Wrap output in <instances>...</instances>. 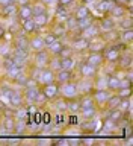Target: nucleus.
Listing matches in <instances>:
<instances>
[{
  "mask_svg": "<svg viewBox=\"0 0 133 146\" xmlns=\"http://www.w3.org/2000/svg\"><path fill=\"white\" fill-rule=\"evenodd\" d=\"M59 96H62V98H65V99H71V98L79 96L77 84L76 82L68 81V82H65V84H62V87L59 85Z\"/></svg>",
  "mask_w": 133,
  "mask_h": 146,
  "instance_id": "1",
  "label": "nucleus"
},
{
  "mask_svg": "<svg viewBox=\"0 0 133 146\" xmlns=\"http://www.w3.org/2000/svg\"><path fill=\"white\" fill-rule=\"evenodd\" d=\"M41 98H43V93H41L39 87H32V88H24V93H23V99L26 100L29 105L38 104Z\"/></svg>",
  "mask_w": 133,
  "mask_h": 146,
  "instance_id": "2",
  "label": "nucleus"
},
{
  "mask_svg": "<svg viewBox=\"0 0 133 146\" xmlns=\"http://www.w3.org/2000/svg\"><path fill=\"white\" fill-rule=\"evenodd\" d=\"M41 93H43L44 99H56L59 96V84L56 81L50 82V84H44L41 88Z\"/></svg>",
  "mask_w": 133,
  "mask_h": 146,
  "instance_id": "3",
  "label": "nucleus"
},
{
  "mask_svg": "<svg viewBox=\"0 0 133 146\" xmlns=\"http://www.w3.org/2000/svg\"><path fill=\"white\" fill-rule=\"evenodd\" d=\"M102 55H103V59H106V61H109V62H115V61H118V58L121 56L120 46H111V47H104Z\"/></svg>",
  "mask_w": 133,
  "mask_h": 146,
  "instance_id": "4",
  "label": "nucleus"
},
{
  "mask_svg": "<svg viewBox=\"0 0 133 146\" xmlns=\"http://www.w3.org/2000/svg\"><path fill=\"white\" fill-rule=\"evenodd\" d=\"M111 90H107V88H97V91L94 93V104H97V105H106L107 102V99L111 98Z\"/></svg>",
  "mask_w": 133,
  "mask_h": 146,
  "instance_id": "5",
  "label": "nucleus"
},
{
  "mask_svg": "<svg viewBox=\"0 0 133 146\" xmlns=\"http://www.w3.org/2000/svg\"><path fill=\"white\" fill-rule=\"evenodd\" d=\"M79 72H80L82 78L92 79V78H95V75H97V67L91 66V64H88V62H83V64H80Z\"/></svg>",
  "mask_w": 133,
  "mask_h": 146,
  "instance_id": "6",
  "label": "nucleus"
},
{
  "mask_svg": "<svg viewBox=\"0 0 133 146\" xmlns=\"http://www.w3.org/2000/svg\"><path fill=\"white\" fill-rule=\"evenodd\" d=\"M48 61H50V53L47 52V50H39V52H36L35 55V62H36V67H47L48 66Z\"/></svg>",
  "mask_w": 133,
  "mask_h": 146,
  "instance_id": "7",
  "label": "nucleus"
},
{
  "mask_svg": "<svg viewBox=\"0 0 133 146\" xmlns=\"http://www.w3.org/2000/svg\"><path fill=\"white\" fill-rule=\"evenodd\" d=\"M6 96L9 98V102H11V105H14V107H17V108L20 107L23 102H24V99H23V93H21V91H18V90L11 88Z\"/></svg>",
  "mask_w": 133,
  "mask_h": 146,
  "instance_id": "8",
  "label": "nucleus"
},
{
  "mask_svg": "<svg viewBox=\"0 0 133 146\" xmlns=\"http://www.w3.org/2000/svg\"><path fill=\"white\" fill-rule=\"evenodd\" d=\"M71 79H73V73L71 72L64 70V68H59L58 72H54V81H56L59 85L65 84V82L71 81Z\"/></svg>",
  "mask_w": 133,
  "mask_h": 146,
  "instance_id": "9",
  "label": "nucleus"
},
{
  "mask_svg": "<svg viewBox=\"0 0 133 146\" xmlns=\"http://www.w3.org/2000/svg\"><path fill=\"white\" fill-rule=\"evenodd\" d=\"M103 55H102V52H91L88 56H86V61L85 62H88V64H91V66H94V67H100L103 64Z\"/></svg>",
  "mask_w": 133,
  "mask_h": 146,
  "instance_id": "10",
  "label": "nucleus"
},
{
  "mask_svg": "<svg viewBox=\"0 0 133 146\" xmlns=\"http://www.w3.org/2000/svg\"><path fill=\"white\" fill-rule=\"evenodd\" d=\"M98 32H100V29H98V25H95V23H92V25H89L86 29H83L80 32V35L83 36V38H86V40H89V38H97L98 36Z\"/></svg>",
  "mask_w": 133,
  "mask_h": 146,
  "instance_id": "11",
  "label": "nucleus"
},
{
  "mask_svg": "<svg viewBox=\"0 0 133 146\" xmlns=\"http://www.w3.org/2000/svg\"><path fill=\"white\" fill-rule=\"evenodd\" d=\"M77 84V90H79V94H86L92 90V81L88 79V78H82V81L76 82Z\"/></svg>",
  "mask_w": 133,
  "mask_h": 146,
  "instance_id": "12",
  "label": "nucleus"
},
{
  "mask_svg": "<svg viewBox=\"0 0 133 146\" xmlns=\"http://www.w3.org/2000/svg\"><path fill=\"white\" fill-rule=\"evenodd\" d=\"M50 82H54V72L48 67H44L43 72H41V78H39V84H50Z\"/></svg>",
  "mask_w": 133,
  "mask_h": 146,
  "instance_id": "13",
  "label": "nucleus"
},
{
  "mask_svg": "<svg viewBox=\"0 0 133 146\" xmlns=\"http://www.w3.org/2000/svg\"><path fill=\"white\" fill-rule=\"evenodd\" d=\"M17 14H18V17L21 18V20H27V18H32L33 17V12H32V6L30 5H20L17 9Z\"/></svg>",
  "mask_w": 133,
  "mask_h": 146,
  "instance_id": "14",
  "label": "nucleus"
},
{
  "mask_svg": "<svg viewBox=\"0 0 133 146\" xmlns=\"http://www.w3.org/2000/svg\"><path fill=\"white\" fill-rule=\"evenodd\" d=\"M29 47L35 52H39V50H44L45 49V43H44V38L43 36H33L30 41H29Z\"/></svg>",
  "mask_w": 133,
  "mask_h": 146,
  "instance_id": "15",
  "label": "nucleus"
},
{
  "mask_svg": "<svg viewBox=\"0 0 133 146\" xmlns=\"http://www.w3.org/2000/svg\"><path fill=\"white\" fill-rule=\"evenodd\" d=\"M88 46H89L88 40L83 38L82 35L76 36L74 41H73V50H86V49H88Z\"/></svg>",
  "mask_w": 133,
  "mask_h": 146,
  "instance_id": "16",
  "label": "nucleus"
},
{
  "mask_svg": "<svg viewBox=\"0 0 133 146\" xmlns=\"http://www.w3.org/2000/svg\"><path fill=\"white\" fill-rule=\"evenodd\" d=\"M76 59L73 56H67V58H61V68L64 70H68V72H73L76 67Z\"/></svg>",
  "mask_w": 133,
  "mask_h": 146,
  "instance_id": "17",
  "label": "nucleus"
},
{
  "mask_svg": "<svg viewBox=\"0 0 133 146\" xmlns=\"http://www.w3.org/2000/svg\"><path fill=\"white\" fill-rule=\"evenodd\" d=\"M47 47H48V50H47L48 53L54 55V56H59V53H61L64 44H62V41H59V38H58V40H54L50 46H47Z\"/></svg>",
  "mask_w": 133,
  "mask_h": 146,
  "instance_id": "18",
  "label": "nucleus"
},
{
  "mask_svg": "<svg viewBox=\"0 0 133 146\" xmlns=\"http://www.w3.org/2000/svg\"><path fill=\"white\" fill-rule=\"evenodd\" d=\"M113 0H100V2L97 3V11L103 12V14H107L109 11H111V8L113 6Z\"/></svg>",
  "mask_w": 133,
  "mask_h": 146,
  "instance_id": "19",
  "label": "nucleus"
},
{
  "mask_svg": "<svg viewBox=\"0 0 133 146\" xmlns=\"http://www.w3.org/2000/svg\"><path fill=\"white\" fill-rule=\"evenodd\" d=\"M111 15L112 17H115V18H121V17H124V12H126V9H124V5H118V3H113V6L111 8Z\"/></svg>",
  "mask_w": 133,
  "mask_h": 146,
  "instance_id": "20",
  "label": "nucleus"
},
{
  "mask_svg": "<svg viewBox=\"0 0 133 146\" xmlns=\"http://www.w3.org/2000/svg\"><path fill=\"white\" fill-rule=\"evenodd\" d=\"M2 125L6 131H14V125H15V117H14V114H6V116L3 117Z\"/></svg>",
  "mask_w": 133,
  "mask_h": 146,
  "instance_id": "21",
  "label": "nucleus"
},
{
  "mask_svg": "<svg viewBox=\"0 0 133 146\" xmlns=\"http://www.w3.org/2000/svg\"><path fill=\"white\" fill-rule=\"evenodd\" d=\"M67 110L70 111H79L80 110V98L76 96V98H71V99H67Z\"/></svg>",
  "mask_w": 133,
  "mask_h": 146,
  "instance_id": "22",
  "label": "nucleus"
},
{
  "mask_svg": "<svg viewBox=\"0 0 133 146\" xmlns=\"http://www.w3.org/2000/svg\"><path fill=\"white\" fill-rule=\"evenodd\" d=\"M33 18V23H35V26H36V29H39V27H44L45 25H47V21H48V18H47V14H38V15H33L32 17Z\"/></svg>",
  "mask_w": 133,
  "mask_h": 146,
  "instance_id": "23",
  "label": "nucleus"
},
{
  "mask_svg": "<svg viewBox=\"0 0 133 146\" xmlns=\"http://www.w3.org/2000/svg\"><path fill=\"white\" fill-rule=\"evenodd\" d=\"M21 21H23V32H26V34H32V32L36 31L33 18H27V20H21Z\"/></svg>",
  "mask_w": 133,
  "mask_h": 146,
  "instance_id": "24",
  "label": "nucleus"
},
{
  "mask_svg": "<svg viewBox=\"0 0 133 146\" xmlns=\"http://www.w3.org/2000/svg\"><path fill=\"white\" fill-rule=\"evenodd\" d=\"M89 15V9L85 6V5H80V6L76 8V12H74V18L76 20H80V18H85Z\"/></svg>",
  "mask_w": 133,
  "mask_h": 146,
  "instance_id": "25",
  "label": "nucleus"
},
{
  "mask_svg": "<svg viewBox=\"0 0 133 146\" xmlns=\"http://www.w3.org/2000/svg\"><path fill=\"white\" fill-rule=\"evenodd\" d=\"M17 6H15V3H8V5H5L3 6V11H2V14L5 17H11V15H15L17 14Z\"/></svg>",
  "mask_w": 133,
  "mask_h": 146,
  "instance_id": "26",
  "label": "nucleus"
},
{
  "mask_svg": "<svg viewBox=\"0 0 133 146\" xmlns=\"http://www.w3.org/2000/svg\"><path fill=\"white\" fill-rule=\"evenodd\" d=\"M15 49H21V50H27V47H29V41H27L26 36H21L18 35L15 38Z\"/></svg>",
  "mask_w": 133,
  "mask_h": 146,
  "instance_id": "27",
  "label": "nucleus"
},
{
  "mask_svg": "<svg viewBox=\"0 0 133 146\" xmlns=\"http://www.w3.org/2000/svg\"><path fill=\"white\" fill-rule=\"evenodd\" d=\"M79 111L82 113V116H83L85 119H92L95 114H97V110H95V105H92V107H86V108H80Z\"/></svg>",
  "mask_w": 133,
  "mask_h": 146,
  "instance_id": "28",
  "label": "nucleus"
},
{
  "mask_svg": "<svg viewBox=\"0 0 133 146\" xmlns=\"http://www.w3.org/2000/svg\"><path fill=\"white\" fill-rule=\"evenodd\" d=\"M120 102H121V98H120V96H118V94H111V98L107 99L106 105H107L109 110H113V108H118Z\"/></svg>",
  "mask_w": 133,
  "mask_h": 146,
  "instance_id": "29",
  "label": "nucleus"
},
{
  "mask_svg": "<svg viewBox=\"0 0 133 146\" xmlns=\"http://www.w3.org/2000/svg\"><path fill=\"white\" fill-rule=\"evenodd\" d=\"M98 29L103 31V32L113 31V21L111 20V18H103L102 23H100V26H98Z\"/></svg>",
  "mask_w": 133,
  "mask_h": 146,
  "instance_id": "30",
  "label": "nucleus"
},
{
  "mask_svg": "<svg viewBox=\"0 0 133 146\" xmlns=\"http://www.w3.org/2000/svg\"><path fill=\"white\" fill-rule=\"evenodd\" d=\"M56 17H58L59 21H65L67 18L70 17V14H68V11H67L65 6H61V5H59L58 9H56Z\"/></svg>",
  "mask_w": 133,
  "mask_h": 146,
  "instance_id": "31",
  "label": "nucleus"
},
{
  "mask_svg": "<svg viewBox=\"0 0 133 146\" xmlns=\"http://www.w3.org/2000/svg\"><path fill=\"white\" fill-rule=\"evenodd\" d=\"M67 32H68V31H67L65 25H64V23H62V25H61V23H59V25H56V26L53 27L52 34H53L54 36H56V38H59V36H64V35L67 34Z\"/></svg>",
  "mask_w": 133,
  "mask_h": 146,
  "instance_id": "32",
  "label": "nucleus"
},
{
  "mask_svg": "<svg viewBox=\"0 0 133 146\" xmlns=\"http://www.w3.org/2000/svg\"><path fill=\"white\" fill-rule=\"evenodd\" d=\"M117 94L120 96L121 99H126V98H132V87L130 85H124L121 88L117 90Z\"/></svg>",
  "mask_w": 133,
  "mask_h": 146,
  "instance_id": "33",
  "label": "nucleus"
},
{
  "mask_svg": "<svg viewBox=\"0 0 133 146\" xmlns=\"http://www.w3.org/2000/svg\"><path fill=\"white\" fill-rule=\"evenodd\" d=\"M30 114L29 111H27L26 108H20L18 107V110L15 113H14V117H15V120H26V117H29Z\"/></svg>",
  "mask_w": 133,
  "mask_h": 146,
  "instance_id": "34",
  "label": "nucleus"
},
{
  "mask_svg": "<svg viewBox=\"0 0 133 146\" xmlns=\"http://www.w3.org/2000/svg\"><path fill=\"white\" fill-rule=\"evenodd\" d=\"M133 38V31H132V27L130 29H123V34L120 36V40L123 41V43H130Z\"/></svg>",
  "mask_w": 133,
  "mask_h": 146,
  "instance_id": "35",
  "label": "nucleus"
},
{
  "mask_svg": "<svg viewBox=\"0 0 133 146\" xmlns=\"http://www.w3.org/2000/svg\"><path fill=\"white\" fill-rule=\"evenodd\" d=\"M47 67H48V68H52L53 72H58L59 68H61V56H56V58L50 59Z\"/></svg>",
  "mask_w": 133,
  "mask_h": 146,
  "instance_id": "36",
  "label": "nucleus"
},
{
  "mask_svg": "<svg viewBox=\"0 0 133 146\" xmlns=\"http://www.w3.org/2000/svg\"><path fill=\"white\" fill-rule=\"evenodd\" d=\"M56 108L59 110V111H65V110H67V99L62 98V96H61V98L58 96V98H56Z\"/></svg>",
  "mask_w": 133,
  "mask_h": 146,
  "instance_id": "37",
  "label": "nucleus"
},
{
  "mask_svg": "<svg viewBox=\"0 0 133 146\" xmlns=\"http://www.w3.org/2000/svg\"><path fill=\"white\" fill-rule=\"evenodd\" d=\"M32 12H33V15H38V14H44L45 12V5L44 3H36L35 6H32Z\"/></svg>",
  "mask_w": 133,
  "mask_h": 146,
  "instance_id": "38",
  "label": "nucleus"
},
{
  "mask_svg": "<svg viewBox=\"0 0 133 146\" xmlns=\"http://www.w3.org/2000/svg\"><path fill=\"white\" fill-rule=\"evenodd\" d=\"M118 61H120V66L124 68V67H127V68H130L132 67V61H130V56H127V58H124V56H120L118 58Z\"/></svg>",
  "mask_w": 133,
  "mask_h": 146,
  "instance_id": "39",
  "label": "nucleus"
},
{
  "mask_svg": "<svg viewBox=\"0 0 133 146\" xmlns=\"http://www.w3.org/2000/svg\"><path fill=\"white\" fill-rule=\"evenodd\" d=\"M73 52H74V50H73L71 47H65V46H64V47H62V50H61V53H59V56H61V58L73 56Z\"/></svg>",
  "mask_w": 133,
  "mask_h": 146,
  "instance_id": "40",
  "label": "nucleus"
},
{
  "mask_svg": "<svg viewBox=\"0 0 133 146\" xmlns=\"http://www.w3.org/2000/svg\"><path fill=\"white\" fill-rule=\"evenodd\" d=\"M43 38H44L45 47H47V46H50V44H52V43H53L54 40H58V38H56V36H54L53 34H47V35H45V36H43Z\"/></svg>",
  "mask_w": 133,
  "mask_h": 146,
  "instance_id": "41",
  "label": "nucleus"
},
{
  "mask_svg": "<svg viewBox=\"0 0 133 146\" xmlns=\"http://www.w3.org/2000/svg\"><path fill=\"white\" fill-rule=\"evenodd\" d=\"M106 82H107V76H104V78H100V79H97V88H107L106 87Z\"/></svg>",
  "mask_w": 133,
  "mask_h": 146,
  "instance_id": "42",
  "label": "nucleus"
},
{
  "mask_svg": "<svg viewBox=\"0 0 133 146\" xmlns=\"http://www.w3.org/2000/svg\"><path fill=\"white\" fill-rule=\"evenodd\" d=\"M11 52H12V50H11V49H8V46H2V47H0V55L9 56V55H11Z\"/></svg>",
  "mask_w": 133,
  "mask_h": 146,
  "instance_id": "43",
  "label": "nucleus"
},
{
  "mask_svg": "<svg viewBox=\"0 0 133 146\" xmlns=\"http://www.w3.org/2000/svg\"><path fill=\"white\" fill-rule=\"evenodd\" d=\"M58 2H59V5H61V6H65V8H68L70 5L74 3V0H58Z\"/></svg>",
  "mask_w": 133,
  "mask_h": 146,
  "instance_id": "44",
  "label": "nucleus"
},
{
  "mask_svg": "<svg viewBox=\"0 0 133 146\" xmlns=\"http://www.w3.org/2000/svg\"><path fill=\"white\" fill-rule=\"evenodd\" d=\"M82 141H83L85 145H92L94 143V139H83Z\"/></svg>",
  "mask_w": 133,
  "mask_h": 146,
  "instance_id": "45",
  "label": "nucleus"
},
{
  "mask_svg": "<svg viewBox=\"0 0 133 146\" xmlns=\"http://www.w3.org/2000/svg\"><path fill=\"white\" fill-rule=\"evenodd\" d=\"M14 0H0V5L2 6H5V5H8V3H12Z\"/></svg>",
  "mask_w": 133,
  "mask_h": 146,
  "instance_id": "46",
  "label": "nucleus"
},
{
  "mask_svg": "<svg viewBox=\"0 0 133 146\" xmlns=\"http://www.w3.org/2000/svg\"><path fill=\"white\" fill-rule=\"evenodd\" d=\"M54 2V0H41V3H44V5H52Z\"/></svg>",
  "mask_w": 133,
  "mask_h": 146,
  "instance_id": "47",
  "label": "nucleus"
},
{
  "mask_svg": "<svg viewBox=\"0 0 133 146\" xmlns=\"http://www.w3.org/2000/svg\"><path fill=\"white\" fill-rule=\"evenodd\" d=\"M3 35H5V29H3V27H2V26H0V40H2V38H3Z\"/></svg>",
  "mask_w": 133,
  "mask_h": 146,
  "instance_id": "48",
  "label": "nucleus"
},
{
  "mask_svg": "<svg viewBox=\"0 0 133 146\" xmlns=\"http://www.w3.org/2000/svg\"><path fill=\"white\" fill-rule=\"evenodd\" d=\"M83 2H88V3H94L95 0H83Z\"/></svg>",
  "mask_w": 133,
  "mask_h": 146,
  "instance_id": "49",
  "label": "nucleus"
}]
</instances>
